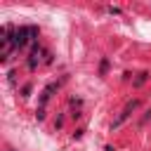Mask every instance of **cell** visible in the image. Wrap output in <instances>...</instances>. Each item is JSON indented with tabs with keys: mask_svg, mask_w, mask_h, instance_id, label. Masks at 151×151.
<instances>
[{
	"mask_svg": "<svg viewBox=\"0 0 151 151\" xmlns=\"http://www.w3.org/2000/svg\"><path fill=\"white\" fill-rule=\"evenodd\" d=\"M137 106H139V99H134V101H130V104H127V106L123 109V113H120V118H118V120L113 123V127H118V125H120V123H123V120H125V118H127V116H130V113H132V111H134Z\"/></svg>",
	"mask_w": 151,
	"mask_h": 151,
	"instance_id": "1",
	"label": "cell"
},
{
	"mask_svg": "<svg viewBox=\"0 0 151 151\" xmlns=\"http://www.w3.org/2000/svg\"><path fill=\"white\" fill-rule=\"evenodd\" d=\"M144 83H146V73H139L137 80H134V87H139V85H144Z\"/></svg>",
	"mask_w": 151,
	"mask_h": 151,
	"instance_id": "2",
	"label": "cell"
}]
</instances>
